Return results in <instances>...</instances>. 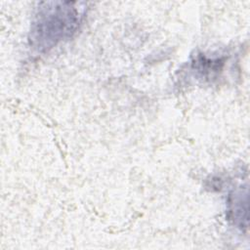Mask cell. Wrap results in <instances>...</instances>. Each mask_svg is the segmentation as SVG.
<instances>
[{
	"mask_svg": "<svg viewBox=\"0 0 250 250\" xmlns=\"http://www.w3.org/2000/svg\"><path fill=\"white\" fill-rule=\"evenodd\" d=\"M74 2L40 3L31 23L29 42L38 52H47L70 38L81 22V12Z\"/></svg>",
	"mask_w": 250,
	"mask_h": 250,
	"instance_id": "obj_1",
	"label": "cell"
},
{
	"mask_svg": "<svg viewBox=\"0 0 250 250\" xmlns=\"http://www.w3.org/2000/svg\"><path fill=\"white\" fill-rule=\"evenodd\" d=\"M229 219L232 220L238 228H247L248 223V204L247 189L245 191L237 190L229 195Z\"/></svg>",
	"mask_w": 250,
	"mask_h": 250,
	"instance_id": "obj_2",
	"label": "cell"
}]
</instances>
